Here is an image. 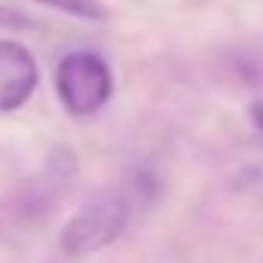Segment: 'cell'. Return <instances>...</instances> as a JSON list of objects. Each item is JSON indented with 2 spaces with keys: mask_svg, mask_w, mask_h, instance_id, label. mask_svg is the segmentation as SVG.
Masks as SVG:
<instances>
[{
  "mask_svg": "<svg viewBox=\"0 0 263 263\" xmlns=\"http://www.w3.org/2000/svg\"><path fill=\"white\" fill-rule=\"evenodd\" d=\"M132 220V205L123 190H98L80 205V211L70 217L59 236V245L65 254L83 257L92 251L107 248L117 242V236Z\"/></svg>",
  "mask_w": 263,
  "mask_h": 263,
  "instance_id": "cell-1",
  "label": "cell"
},
{
  "mask_svg": "<svg viewBox=\"0 0 263 263\" xmlns=\"http://www.w3.org/2000/svg\"><path fill=\"white\" fill-rule=\"evenodd\" d=\"M55 92L67 114L86 120L114 95V73L95 52H67L55 67Z\"/></svg>",
  "mask_w": 263,
  "mask_h": 263,
  "instance_id": "cell-2",
  "label": "cell"
},
{
  "mask_svg": "<svg viewBox=\"0 0 263 263\" xmlns=\"http://www.w3.org/2000/svg\"><path fill=\"white\" fill-rule=\"evenodd\" d=\"M37 89L34 55L9 40H0V114L18 110Z\"/></svg>",
  "mask_w": 263,
  "mask_h": 263,
  "instance_id": "cell-3",
  "label": "cell"
},
{
  "mask_svg": "<svg viewBox=\"0 0 263 263\" xmlns=\"http://www.w3.org/2000/svg\"><path fill=\"white\" fill-rule=\"evenodd\" d=\"M37 3L52 6V9L67 12L73 18H83V22H101V18H107V9L98 0H37Z\"/></svg>",
  "mask_w": 263,
  "mask_h": 263,
  "instance_id": "cell-4",
  "label": "cell"
},
{
  "mask_svg": "<svg viewBox=\"0 0 263 263\" xmlns=\"http://www.w3.org/2000/svg\"><path fill=\"white\" fill-rule=\"evenodd\" d=\"M0 28H9V31H28V28H34V22H31L25 12H18V9H6V6H0Z\"/></svg>",
  "mask_w": 263,
  "mask_h": 263,
  "instance_id": "cell-5",
  "label": "cell"
},
{
  "mask_svg": "<svg viewBox=\"0 0 263 263\" xmlns=\"http://www.w3.org/2000/svg\"><path fill=\"white\" fill-rule=\"evenodd\" d=\"M248 114H251V123H254V129L263 135V101H254Z\"/></svg>",
  "mask_w": 263,
  "mask_h": 263,
  "instance_id": "cell-6",
  "label": "cell"
}]
</instances>
